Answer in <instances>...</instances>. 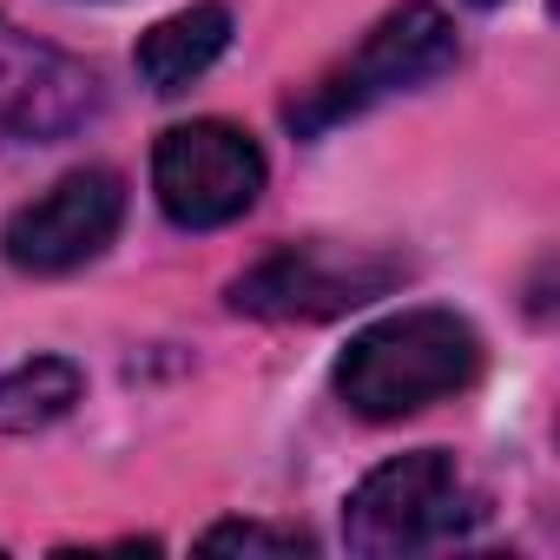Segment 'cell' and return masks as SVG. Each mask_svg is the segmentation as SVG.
<instances>
[{
	"label": "cell",
	"instance_id": "1",
	"mask_svg": "<svg viewBox=\"0 0 560 560\" xmlns=\"http://www.w3.org/2000/svg\"><path fill=\"white\" fill-rule=\"evenodd\" d=\"M481 376V337L468 317L455 311H396L370 330L350 337V350L337 357L330 383L337 396L363 416V422H402L429 402L462 396Z\"/></svg>",
	"mask_w": 560,
	"mask_h": 560
},
{
	"label": "cell",
	"instance_id": "2",
	"mask_svg": "<svg viewBox=\"0 0 560 560\" xmlns=\"http://www.w3.org/2000/svg\"><path fill=\"white\" fill-rule=\"evenodd\" d=\"M481 514L488 508H481V494H468L455 455L409 448V455H389L383 468H370L350 488L343 540H350V553L396 560V553H429V547L462 540Z\"/></svg>",
	"mask_w": 560,
	"mask_h": 560
},
{
	"label": "cell",
	"instance_id": "3",
	"mask_svg": "<svg viewBox=\"0 0 560 560\" xmlns=\"http://www.w3.org/2000/svg\"><path fill=\"white\" fill-rule=\"evenodd\" d=\"M455 54L462 47H455L448 14L429 8V0H402L396 14H383L363 34V47L343 67H330L311 93H298L284 106V119H291V132L317 139V132H330V126H343V119H357V113H370L396 93H416V86L442 80L455 67Z\"/></svg>",
	"mask_w": 560,
	"mask_h": 560
},
{
	"label": "cell",
	"instance_id": "4",
	"mask_svg": "<svg viewBox=\"0 0 560 560\" xmlns=\"http://www.w3.org/2000/svg\"><path fill=\"white\" fill-rule=\"evenodd\" d=\"M152 191L172 224L185 231H218L244 218L264 191V152L244 126L231 119H191L172 126L152 145Z\"/></svg>",
	"mask_w": 560,
	"mask_h": 560
},
{
	"label": "cell",
	"instance_id": "5",
	"mask_svg": "<svg viewBox=\"0 0 560 560\" xmlns=\"http://www.w3.org/2000/svg\"><path fill=\"white\" fill-rule=\"evenodd\" d=\"M402 277V264L370 257V250H330V244H284L270 250L257 270H244L231 284V304L244 317H270V324H324L343 311L376 304Z\"/></svg>",
	"mask_w": 560,
	"mask_h": 560
},
{
	"label": "cell",
	"instance_id": "6",
	"mask_svg": "<svg viewBox=\"0 0 560 560\" xmlns=\"http://www.w3.org/2000/svg\"><path fill=\"white\" fill-rule=\"evenodd\" d=\"M119 218H126V185L119 172L106 165H86V172H67L54 191H40L34 205H21L0 231V250H8L14 270H34V277H60V270H80L93 264L113 237H119Z\"/></svg>",
	"mask_w": 560,
	"mask_h": 560
},
{
	"label": "cell",
	"instance_id": "7",
	"mask_svg": "<svg viewBox=\"0 0 560 560\" xmlns=\"http://www.w3.org/2000/svg\"><path fill=\"white\" fill-rule=\"evenodd\" d=\"M93 113H100L93 67L0 14V139H67Z\"/></svg>",
	"mask_w": 560,
	"mask_h": 560
},
{
	"label": "cell",
	"instance_id": "8",
	"mask_svg": "<svg viewBox=\"0 0 560 560\" xmlns=\"http://www.w3.org/2000/svg\"><path fill=\"white\" fill-rule=\"evenodd\" d=\"M224 47H231V8L198 0V8H178V14H165L159 27H145L132 67H139V80H145L159 100H172V93H185L191 80H205V73L224 60Z\"/></svg>",
	"mask_w": 560,
	"mask_h": 560
},
{
	"label": "cell",
	"instance_id": "9",
	"mask_svg": "<svg viewBox=\"0 0 560 560\" xmlns=\"http://www.w3.org/2000/svg\"><path fill=\"white\" fill-rule=\"evenodd\" d=\"M80 389H86V376L67 357H34V363L8 370L0 376V435H34V429L60 422L80 402Z\"/></svg>",
	"mask_w": 560,
	"mask_h": 560
},
{
	"label": "cell",
	"instance_id": "10",
	"mask_svg": "<svg viewBox=\"0 0 560 560\" xmlns=\"http://www.w3.org/2000/svg\"><path fill=\"white\" fill-rule=\"evenodd\" d=\"M205 553H311L317 540L304 527H264V521H218L198 534Z\"/></svg>",
	"mask_w": 560,
	"mask_h": 560
},
{
	"label": "cell",
	"instance_id": "11",
	"mask_svg": "<svg viewBox=\"0 0 560 560\" xmlns=\"http://www.w3.org/2000/svg\"><path fill=\"white\" fill-rule=\"evenodd\" d=\"M468 8H501V0H468Z\"/></svg>",
	"mask_w": 560,
	"mask_h": 560
}]
</instances>
